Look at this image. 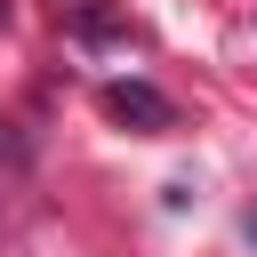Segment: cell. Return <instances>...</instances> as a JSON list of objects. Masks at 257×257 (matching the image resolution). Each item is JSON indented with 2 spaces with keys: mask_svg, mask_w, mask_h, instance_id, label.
<instances>
[{
  "mask_svg": "<svg viewBox=\"0 0 257 257\" xmlns=\"http://www.w3.org/2000/svg\"><path fill=\"white\" fill-rule=\"evenodd\" d=\"M0 24H8V0H0Z\"/></svg>",
  "mask_w": 257,
  "mask_h": 257,
  "instance_id": "3",
  "label": "cell"
},
{
  "mask_svg": "<svg viewBox=\"0 0 257 257\" xmlns=\"http://www.w3.org/2000/svg\"><path fill=\"white\" fill-rule=\"evenodd\" d=\"M241 233H249V241H257V209H249V217H241Z\"/></svg>",
  "mask_w": 257,
  "mask_h": 257,
  "instance_id": "2",
  "label": "cell"
},
{
  "mask_svg": "<svg viewBox=\"0 0 257 257\" xmlns=\"http://www.w3.org/2000/svg\"><path fill=\"white\" fill-rule=\"evenodd\" d=\"M104 112L128 120L137 137H169V128H177V104H169L153 80H112V88H104Z\"/></svg>",
  "mask_w": 257,
  "mask_h": 257,
  "instance_id": "1",
  "label": "cell"
}]
</instances>
